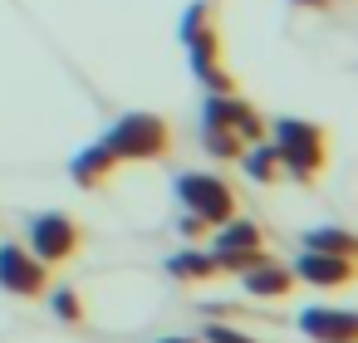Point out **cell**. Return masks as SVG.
Segmentation results:
<instances>
[{
  "label": "cell",
  "mask_w": 358,
  "mask_h": 343,
  "mask_svg": "<svg viewBox=\"0 0 358 343\" xmlns=\"http://www.w3.org/2000/svg\"><path fill=\"white\" fill-rule=\"evenodd\" d=\"M50 309L59 314V323H84V304H79V294H74L69 284L50 289Z\"/></svg>",
  "instance_id": "obj_16"
},
{
  "label": "cell",
  "mask_w": 358,
  "mask_h": 343,
  "mask_svg": "<svg viewBox=\"0 0 358 343\" xmlns=\"http://www.w3.org/2000/svg\"><path fill=\"white\" fill-rule=\"evenodd\" d=\"M172 196H177L182 211L201 216L206 226H221V221H231V216L241 211L236 187H231L226 177H216V172H177V177H172Z\"/></svg>",
  "instance_id": "obj_3"
},
{
  "label": "cell",
  "mask_w": 358,
  "mask_h": 343,
  "mask_svg": "<svg viewBox=\"0 0 358 343\" xmlns=\"http://www.w3.org/2000/svg\"><path fill=\"white\" fill-rule=\"evenodd\" d=\"M113 172H118V157H113L103 143H89V147H79V152L69 157V177H74V187H84V191H99Z\"/></svg>",
  "instance_id": "obj_11"
},
{
  "label": "cell",
  "mask_w": 358,
  "mask_h": 343,
  "mask_svg": "<svg viewBox=\"0 0 358 343\" xmlns=\"http://www.w3.org/2000/svg\"><path fill=\"white\" fill-rule=\"evenodd\" d=\"M241 284H245V294L250 299H289L299 284H294V270L289 265H280V260H260V265H250V270H241Z\"/></svg>",
  "instance_id": "obj_10"
},
{
  "label": "cell",
  "mask_w": 358,
  "mask_h": 343,
  "mask_svg": "<svg viewBox=\"0 0 358 343\" xmlns=\"http://www.w3.org/2000/svg\"><path fill=\"white\" fill-rule=\"evenodd\" d=\"M201 25H216V6H211V0H192V6H187V15H182V40L196 35Z\"/></svg>",
  "instance_id": "obj_17"
},
{
  "label": "cell",
  "mask_w": 358,
  "mask_h": 343,
  "mask_svg": "<svg viewBox=\"0 0 358 343\" xmlns=\"http://www.w3.org/2000/svg\"><path fill=\"white\" fill-rule=\"evenodd\" d=\"M201 147H206L216 162H241V152H245V143H241L236 133H226V128H201Z\"/></svg>",
  "instance_id": "obj_15"
},
{
  "label": "cell",
  "mask_w": 358,
  "mask_h": 343,
  "mask_svg": "<svg viewBox=\"0 0 358 343\" xmlns=\"http://www.w3.org/2000/svg\"><path fill=\"white\" fill-rule=\"evenodd\" d=\"M167 275H172V279H187V284H206V279H216V275H221V265H216V255H211V250L187 245V250L167 255Z\"/></svg>",
  "instance_id": "obj_13"
},
{
  "label": "cell",
  "mask_w": 358,
  "mask_h": 343,
  "mask_svg": "<svg viewBox=\"0 0 358 343\" xmlns=\"http://www.w3.org/2000/svg\"><path fill=\"white\" fill-rule=\"evenodd\" d=\"M299 333L314 343H358V314L353 309H304Z\"/></svg>",
  "instance_id": "obj_8"
},
{
  "label": "cell",
  "mask_w": 358,
  "mask_h": 343,
  "mask_svg": "<svg viewBox=\"0 0 358 343\" xmlns=\"http://www.w3.org/2000/svg\"><path fill=\"white\" fill-rule=\"evenodd\" d=\"M25 245H30V255H40V260L55 270V265H64V260L79 255L84 226H79L74 216H64V211H40V216H30V226H25Z\"/></svg>",
  "instance_id": "obj_4"
},
{
  "label": "cell",
  "mask_w": 358,
  "mask_h": 343,
  "mask_svg": "<svg viewBox=\"0 0 358 343\" xmlns=\"http://www.w3.org/2000/svg\"><path fill=\"white\" fill-rule=\"evenodd\" d=\"M241 162H245V177L255 182V187H275V182H285V162H280V152H275V143H245V152H241Z\"/></svg>",
  "instance_id": "obj_12"
},
{
  "label": "cell",
  "mask_w": 358,
  "mask_h": 343,
  "mask_svg": "<svg viewBox=\"0 0 358 343\" xmlns=\"http://www.w3.org/2000/svg\"><path fill=\"white\" fill-rule=\"evenodd\" d=\"M211 231H216L211 255H216V265H221L226 275H241V270H250V265L265 260V231H260L255 221H245L241 211H236L231 221L211 226Z\"/></svg>",
  "instance_id": "obj_5"
},
{
  "label": "cell",
  "mask_w": 358,
  "mask_h": 343,
  "mask_svg": "<svg viewBox=\"0 0 358 343\" xmlns=\"http://www.w3.org/2000/svg\"><path fill=\"white\" fill-rule=\"evenodd\" d=\"M157 343H201V338H182V333H172V338H157Z\"/></svg>",
  "instance_id": "obj_21"
},
{
  "label": "cell",
  "mask_w": 358,
  "mask_h": 343,
  "mask_svg": "<svg viewBox=\"0 0 358 343\" xmlns=\"http://www.w3.org/2000/svg\"><path fill=\"white\" fill-rule=\"evenodd\" d=\"M289 6H299V10H329L334 0H289Z\"/></svg>",
  "instance_id": "obj_20"
},
{
  "label": "cell",
  "mask_w": 358,
  "mask_h": 343,
  "mask_svg": "<svg viewBox=\"0 0 358 343\" xmlns=\"http://www.w3.org/2000/svg\"><path fill=\"white\" fill-rule=\"evenodd\" d=\"M353 245H358V235L348 226H314V231H304V250H319V255H348L353 260Z\"/></svg>",
  "instance_id": "obj_14"
},
{
  "label": "cell",
  "mask_w": 358,
  "mask_h": 343,
  "mask_svg": "<svg viewBox=\"0 0 358 343\" xmlns=\"http://www.w3.org/2000/svg\"><path fill=\"white\" fill-rule=\"evenodd\" d=\"M289 270H294V279L319 284V289H343V284H353V260H348V255H319V250H304Z\"/></svg>",
  "instance_id": "obj_9"
},
{
  "label": "cell",
  "mask_w": 358,
  "mask_h": 343,
  "mask_svg": "<svg viewBox=\"0 0 358 343\" xmlns=\"http://www.w3.org/2000/svg\"><path fill=\"white\" fill-rule=\"evenodd\" d=\"M201 343H260V338H250V333H241L231 323H206L201 328Z\"/></svg>",
  "instance_id": "obj_18"
},
{
  "label": "cell",
  "mask_w": 358,
  "mask_h": 343,
  "mask_svg": "<svg viewBox=\"0 0 358 343\" xmlns=\"http://www.w3.org/2000/svg\"><path fill=\"white\" fill-rule=\"evenodd\" d=\"M201 128H226V133H236L241 143H260L270 123H265L260 108L245 103L241 94H206V103H201Z\"/></svg>",
  "instance_id": "obj_6"
},
{
  "label": "cell",
  "mask_w": 358,
  "mask_h": 343,
  "mask_svg": "<svg viewBox=\"0 0 358 343\" xmlns=\"http://www.w3.org/2000/svg\"><path fill=\"white\" fill-rule=\"evenodd\" d=\"M50 265L40 255H30V245H0V289H10L20 299H40L50 294Z\"/></svg>",
  "instance_id": "obj_7"
},
{
  "label": "cell",
  "mask_w": 358,
  "mask_h": 343,
  "mask_svg": "<svg viewBox=\"0 0 358 343\" xmlns=\"http://www.w3.org/2000/svg\"><path fill=\"white\" fill-rule=\"evenodd\" d=\"M177 231H182V235H187V240H201V235H206V231H211V226H206V221H201V216H192V211H182V221H177Z\"/></svg>",
  "instance_id": "obj_19"
},
{
  "label": "cell",
  "mask_w": 358,
  "mask_h": 343,
  "mask_svg": "<svg viewBox=\"0 0 358 343\" xmlns=\"http://www.w3.org/2000/svg\"><path fill=\"white\" fill-rule=\"evenodd\" d=\"M270 143L285 162V177H294L299 187H314L329 167V133L309 118H275L270 128Z\"/></svg>",
  "instance_id": "obj_1"
},
{
  "label": "cell",
  "mask_w": 358,
  "mask_h": 343,
  "mask_svg": "<svg viewBox=\"0 0 358 343\" xmlns=\"http://www.w3.org/2000/svg\"><path fill=\"white\" fill-rule=\"evenodd\" d=\"M103 147L118 157V167H128V162H162L172 152V123L162 113H123L103 133Z\"/></svg>",
  "instance_id": "obj_2"
}]
</instances>
